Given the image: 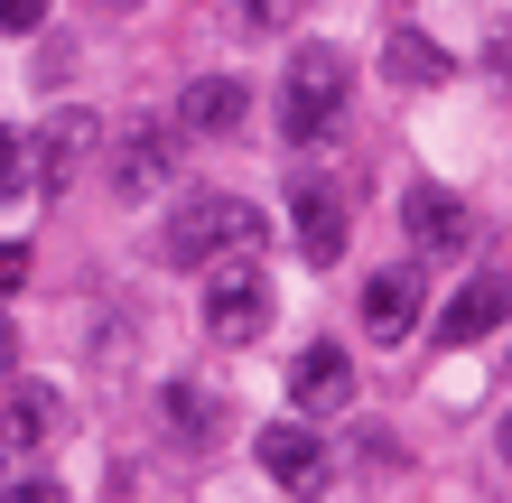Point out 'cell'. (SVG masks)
<instances>
[{
  "instance_id": "1",
  "label": "cell",
  "mask_w": 512,
  "mask_h": 503,
  "mask_svg": "<svg viewBox=\"0 0 512 503\" xmlns=\"http://www.w3.org/2000/svg\"><path fill=\"white\" fill-rule=\"evenodd\" d=\"M354 94V66H345V47H298L289 56V84H280V140L289 150H308V140L336 131V112Z\"/></svg>"
},
{
  "instance_id": "2",
  "label": "cell",
  "mask_w": 512,
  "mask_h": 503,
  "mask_svg": "<svg viewBox=\"0 0 512 503\" xmlns=\"http://www.w3.org/2000/svg\"><path fill=\"white\" fill-rule=\"evenodd\" d=\"M159 243H168V261H187V271H196V261H233V252H252V243H261V205L205 187V196H187V205L168 215Z\"/></svg>"
},
{
  "instance_id": "3",
  "label": "cell",
  "mask_w": 512,
  "mask_h": 503,
  "mask_svg": "<svg viewBox=\"0 0 512 503\" xmlns=\"http://www.w3.org/2000/svg\"><path fill=\"white\" fill-rule=\"evenodd\" d=\"M94 150H103V122H94V112H47V122H38V159H28V187H38V196H66L75 187V177L84 168H94Z\"/></svg>"
},
{
  "instance_id": "4",
  "label": "cell",
  "mask_w": 512,
  "mask_h": 503,
  "mask_svg": "<svg viewBox=\"0 0 512 503\" xmlns=\"http://www.w3.org/2000/svg\"><path fill=\"white\" fill-rule=\"evenodd\" d=\"M261 327H270V280L252 261H224L205 280V336L215 345H261Z\"/></svg>"
},
{
  "instance_id": "5",
  "label": "cell",
  "mask_w": 512,
  "mask_h": 503,
  "mask_svg": "<svg viewBox=\"0 0 512 503\" xmlns=\"http://www.w3.org/2000/svg\"><path fill=\"white\" fill-rule=\"evenodd\" d=\"M112 196L122 205H149L177 177V131H159V122H131V131H112Z\"/></svg>"
},
{
  "instance_id": "6",
  "label": "cell",
  "mask_w": 512,
  "mask_h": 503,
  "mask_svg": "<svg viewBox=\"0 0 512 503\" xmlns=\"http://www.w3.org/2000/svg\"><path fill=\"white\" fill-rule=\"evenodd\" d=\"M261 466H270V485L280 494H298V503H317L326 494V476H336V457H326V438L317 429H261Z\"/></svg>"
},
{
  "instance_id": "7",
  "label": "cell",
  "mask_w": 512,
  "mask_h": 503,
  "mask_svg": "<svg viewBox=\"0 0 512 503\" xmlns=\"http://www.w3.org/2000/svg\"><path fill=\"white\" fill-rule=\"evenodd\" d=\"M289 224H298V252H308L317 271H336V252L354 243V224H345V196L326 187V177H298V187H289Z\"/></svg>"
},
{
  "instance_id": "8",
  "label": "cell",
  "mask_w": 512,
  "mask_h": 503,
  "mask_svg": "<svg viewBox=\"0 0 512 503\" xmlns=\"http://www.w3.org/2000/svg\"><path fill=\"white\" fill-rule=\"evenodd\" d=\"M66 438V392H47V382H10V401H0V448L10 457H38Z\"/></svg>"
},
{
  "instance_id": "9",
  "label": "cell",
  "mask_w": 512,
  "mask_h": 503,
  "mask_svg": "<svg viewBox=\"0 0 512 503\" xmlns=\"http://www.w3.org/2000/svg\"><path fill=\"white\" fill-rule=\"evenodd\" d=\"M243 122H252V84H233V75H196L177 94V131L187 140H233Z\"/></svg>"
},
{
  "instance_id": "10",
  "label": "cell",
  "mask_w": 512,
  "mask_h": 503,
  "mask_svg": "<svg viewBox=\"0 0 512 503\" xmlns=\"http://www.w3.org/2000/svg\"><path fill=\"white\" fill-rule=\"evenodd\" d=\"M419 308H429V280H419L410 271V261H401V271H373L364 280V327L391 345V336H410L419 327Z\"/></svg>"
},
{
  "instance_id": "11",
  "label": "cell",
  "mask_w": 512,
  "mask_h": 503,
  "mask_svg": "<svg viewBox=\"0 0 512 503\" xmlns=\"http://www.w3.org/2000/svg\"><path fill=\"white\" fill-rule=\"evenodd\" d=\"M512 317V280L503 271H485V280H466L457 299H447V317H438V345H475V336H494Z\"/></svg>"
},
{
  "instance_id": "12",
  "label": "cell",
  "mask_w": 512,
  "mask_h": 503,
  "mask_svg": "<svg viewBox=\"0 0 512 503\" xmlns=\"http://www.w3.org/2000/svg\"><path fill=\"white\" fill-rule=\"evenodd\" d=\"M289 401H298V410H317V420H326V410H345V401H354V364H345V345H308V354H298V364H289Z\"/></svg>"
},
{
  "instance_id": "13",
  "label": "cell",
  "mask_w": 512,
  "mask_h": 503,
  "mask_svg": "<svg viewBox=\"0 0 512 503\" xmlns=\"http://www.w3.org/2000/svg\"><path fill=\"white\" fill-rule=\"evenodd\" d=\"M401 224H410V243H419V252H466V205L447 196V187H429V177L401 196Z\"/></svg>"
},
{
  "instance_id": "14",
  "label": "cell",
  "mask_w": 512,
  "mask_h": 503,
  "mask_svg": "<svg viewBox=\"0 0 512 503\" xmlns=\"http://www.w3.org/2000/svg\"><path fill=\"white\" fill-rule=\"evenodd\" d=\"M382 75L401 84V94H438L457 66H447V47H429L419 28H391V38H382Z\"/></svg>"
},
{
  "instance_id": "15",
  "label": "cell",
  "mask_w": 512,
  "mask_h": 503,
  "mask_svg": "<svg viewBox=\"0 0 512 503\" xmlns=\"http://www.w3.org/2000/svg\"><path fill=\"white\" fill-rule=\"evenodd\" d=\"M168 420H177V438H205L224 420V401L205 392V382H168Z\"/></svg>"
},
{
  "instance_id": "16",
  "label": "cell",
  "mask_w": 512,
  "mask_h": 503,
  "mask_svg": "<svg viewBox=\"0 0 512 503\" xmlns=\"http://www.w3.org/2000/svg\"><path fill=\"white\" fill-rule=\"evenodd\" d=\"M28 187V150H19V131H0V196H19Z\"/></svg>"
},
{
  "instance_id": "17",
  "label": "cell",
  "mask_w": 512,
  "mask_h": 503,
  "mask_svg": "<svg viewBox=\"0 0 512 503\" xmlns=\"http://www.w3.org/2000/svg\"><path fill=\"white\" fill-rule=\"evenodd\" d=\"M0 503H66V485H47V476H10V485H0Z\"/></svg>"
},
{
  "instance_id": "18",
  "label": "cell",
  "mask_w": 512,
  "mask_h": 503,
  "mask_svg": "<svg viewBox=\"0 0 512 503\" xmlns=\"http://www.w3.org/2000/svg\"><path fill=\"white\" fill-rule=\"evenodd\" d=\"M0 28H10V38H28V28H47V0H0Z\"/></svg>"
},
{
  "instance_id": "19",
  "label": "cell",
  "mask_w": 512,
  "mask_h": 503,
  "mask_svg": "<svg viewBox=\"0 0 512 503\" xmlns=\"http://www.w3.org/2000/svg\"><path fill=\"white\" fill-rule=\"evenodd\" d=\"M298 10H308V0H243V19H252V28H289Z\"/></svg>"
},
{
  "instance_id": "20",
  "label": "cell",
  "mask_w": 512,
  "mask_h": 503,
  "mask_svg": "<svg viewBox=\"0 0 512 503\" xmlns=\"http://www.w3.org/2000/svg\"><path fill=\"white\" fill-rule=\"evenodd\" d=\"M19 280H28V243H0V299H10Z\"/></svg>"
},
{
  "instance_id": "21",
  "label": "cell",
  "mask_w": 512,
  "mask_h": 503,
  "mask_svg": "<svg viewBox=\"0 0 512 503\" xmlns=\"http://www.w3.org/2000/svg\"><path fill=\"white\" fill-rule=\"evenodd\" d=\"M10 354H19V336H10V327H0V382H10Z\"/></svg>"
},
{
  "instance_id": "22",
  "label": "cell",
  "mask_w": 512,
  "mask_h": 503,
  "mask_svg": "<svg viewBox=\"0 0 512 503\" xmlns=\"http://www.w3.org/2000/svg\"><path fill=\"white\" fill-rule=\"evenodd\" d=\"M494 438H503V457H512V410H503V429H494Z\"/></svg>"
},
{
  "instance_id": "23",
  "label": "cell",
  "mask_w": 512,
  "mask_h": 503,
  "mask_svg": "<svg viewBox=\"0 0 512 503\" xmlns=\"http://www.w3.org/2000/svg\"><path fill=\"white\" fill-rule=\"evenodd\" d=\"M94 10H140V0H94Z\"/></svg>"
}]
</instances>
